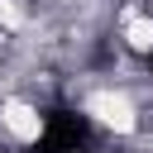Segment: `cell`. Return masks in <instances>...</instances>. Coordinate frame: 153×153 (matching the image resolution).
Masks as SVG:
<instances>
[{"label": "cell", "mask_w": 153, "mask_h": 153, "mask_svg": "<svg viewBox=\"0 0 153 153\" xmlns=\"http://www.w3.org/2000/svg\"><path fill=\"white\" fill-rule=\"evenodd\" d=\"M86 115H91L96 124L115 129V134H129V129L139 124V115H134V100H129L124 91H96V96L86 100Z\"/></svg>", "instance_id": "6da1fadb"}, {"label": "cell", "mask_w": 153, "mask_h": 153, "mask_svg": "<svg viewBox=\"0 0 153 153\" xmlns=\"http://www.w3.org/2000/svg\"><path fill=\"white\" fill-rule=\"evenodd\" d=\"M0 124H5L10 139H19V143H33V139L43 134V115H38L29 100H5V105H0Z\"/></svg>", "instance_id": "7a4b0ae2"}, {"label": "cell", "mask_w": 153, "mask_h": 153, "mask_svg": "<svg viewBox=\"0 0 153 153\" xmlns=\"http://www.w3.org/2000/svg\"><path fill=\"white\" fill-rule=\"evenodd\" d=\"M124 38H129V48L148 53V48H153V19H143V14H129V19H124Z\"/></svg>", "instance_id": "3957f363"}]
</instances>
